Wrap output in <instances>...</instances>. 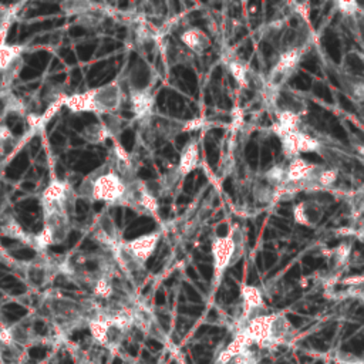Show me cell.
Instances as JSON below:
<instances>
[{"label": "cell", "mask_w": 364, "mask_h": 364, "mask_svg": "<svg viewBox=\"0 0 364 364\" xmlns=\"http://www.w3.org/2000/svg\"><path fill=\"white\" fill-rule=\"evenodd\" d=\"M57 273H60V266H55L48 259L33 260L27 264L26 269L27 282L34 287H43L48 284Z\"/></svg>", "instance_id": "5bb4252c"}, {"label": "cell", "mask_w": 364, "mask_h": 364, "mask_svg": "<svg viewBox=\"0 0 364 364\" xmlns=\"http://www.w3.org/2000/svg\"><path fill=\"white\" fill-rule=\"evenodd\" d=\"M245 252V233L240 226L233 225L223 236H216L210 243L213 284L218 286L225 272L239 262Z\"/></svg>", "instance_id": "277c9868"}, {"label": "cell", "mask_w": 364, "mask_h": 364, "mask_svg": "<svg viewBox=\"0 0 364 364\" xmlns=\"http://www.w3.org/2000/svg\"><path fill=\"white\" fill-rule=\"evenodd\" d=\"M159 240H161V230H154L124 242V246L127 252L144 267L145 263L149 260V257L154 255L155 249L158 247Z\"/></svg>", "instance_id": "9c48e42d"}, {"label": "cell", "mask_w": 364, "mask_h": 364, "mask_svg": "<svg viewBox=\"0 0 364 364\" xmlns=\"http://www.w3.org/2000/svg\"><path fill=\"white\" fill-rule=\"evenodd\" d=\"M179 43L193 55H202L210 47L209 36L199 27H188L179 33Z\"/></svg>", "instance_id": "9a60e30c"}, {"label": "cell", "mask_w": 364, "mask_h": 364, "mask_svg": "<svg viewBox=\"0 0 364 364\" xmlns=\"http://www.w3.org/2000/svg\"><path fill=\"white\" fill-rule=\"evenodd\" d=\"M225 65L228 68V71L230 73V75L235 78V81L239 84V87L242 88H249L252 85V82L255 81L253 78V73L249 68V65L246 63H243L240 58L237 57H229L225 61Z\"/></svg>", "instance_id": "ac0fdd59"}, {"label": "cell", "mask_w": 364, "mask_h": 364, "mask_svg": "<svg viewBox=\"0 0 364 364\" xmlns=\"http://www.w3.org/2000/svg\"><path fill=\"white\" fill-rule=\"evenodd\" d=\"M240 297H242V316H240V326H243L245 323H247L249 320L264 314V301H263V296L259 287L256 286H250V284H245L240 289Z\"/></svg>", "instance_id": "7c38bea8"}, {"label": "cell", "mask_w": 364, "mask_h": 364, "mask_svg": "<svg viewBox=\"0 0 364 364\" xmlns=\"http://www.w3.org/2000/svg\"><path fill=\"white\" fill-rule=\"evenodd\" d=\"M95 240L105 247L108 252L115 247L119 242H122L117 223L114 222L112 216L108 212H102L98 215L95 220Z\"/></svg>", "instance_id": "4fadbf2b"}, {"label": "cell", "mask_w": 364, "mask_h": 364, "mask_svg": "<svg viewBox=\"0 0 364 364\" xmlns=\"http://www.w3.org/2000/svg\"><path fill=\"white\" fill-rule=\"evenodd\" d=\"M351 256V245L350 243H341L328 253V272L330 276H334L340 273L346 264L348 263Z\"/></svg>", "instance_id": "d6986e66"}, {"label": "cell", "mask_w": 364, "mask_h": 364, "mask_svg": "<svg viewBox=\"0 0 364 364\" xmlns=\"http://www.w3.org/2000/svg\"><path fill=\"white\" fill-rule=\"evenodd\" d=\"M109 168L118 173L125 182H131L136 179V161L127 152L118 142H114L112 148L109 149L108 158L105 161Z\"/></svg>", "instance_id": "8fae6325"}, {"label": "cell", "mask_w": 364, "mask_h": 364, "mask_svg": "<svg viewBox=\"0 0 364 364\" xmlns=\"http://www.w3.org/2000/svg\"><path fill=\"white\" fill-rule=\"evenodd\" d=\"M326 213L324 203L316 198H307L297 202L291 209V216L296 225L307 229H316Z\"/></svg>", "instance_id": "ba28073f"}, {"label": "cell", "mask_w": 364, "mask_h": 364, "mask_svg": "<svg viewBox=\"0 0 364 364\" xmlns=\"http://www.w3.org/2000/svg\"><path fill=\"white\" fill-rule=\"evenodd\" d=\"M127 90H128L134 118L141 124L149 121L154 117V105H155V97L151 92V90L145 87H131V85H127Z\"/></svg>", "instance_id": "30bf717a"}, {"label": "cell", "mask_w": 364, "mask_h": 364, "mask_svg": "<svg viewBox=\"0 0 364 364\" xmlns=\"http://www.w3.org/2000/svg\"><path fill=\"white\" fill-rule=\"evenodd\" d=\"M273 117L272 129L280 141L282 154L286 161L300 158L303 154H318L321 142L317 136L301 128L300 117L293 114H277Z\"/></svg>", "instance_id": "3957f363"}, {"label": "cell", "mask_w": 364, "mask_h": 364, "mask_svg": "<svg viewBox=\"0 0 364 364\" xmlns=\"http://www.w3.org/2000/svg\"><path fill=\"white\" fill-rule=\"evenodd\" d=\"M198 164H199V144L196 139H191L183 145L181 151L176 169L182 175V178H185L186 175H189L192 171L196 169Z\"/></svg>", "instance_id": "2e32d148"}, {"label": "cell", "mask_w": 364, "mask_h": 364, "mask_svg": "<svg viewBox=\"0 0 364 364\" xmlns=\"http://www.w3.org/2000/svg\"><path fill=\"white\" fill-rule=\"evenodd\" d=\"M0 235L33 247V235L27 233L18 220H16L13 216H3L0 219Z\"/></svg>", "instance_id": "e0dca14e"}, {"label": "cell", "mask_w": 364, "mask_h": 364, "mask_svg": "<svg viewBox=\"0 0 364 364\" xmlns=\"http://www.w3.org/2000/svg\"><path fill=\"white\" fill-rule=\"evenodd\" d=\"M338 81L350 98L364 102V53L347 51L338 64Z\"/></svg>", "instance_id": "5b68a950"}, {"label": "cell", "mask_w": 364, "mask_h": 364, "mask_svg": "<svg viewBox=\"0 0 364 364\" xmlns=\"http://www.w3.org/2000/svg\"><path fill=\"white\" fill-rule=\"evenodd\" d=\"M127 87L124 80L115 78L100 87L65 95L64 107L71 112H91L98 115L117 114L124 102Z\"/></svg>", "instance_id": "6da1fadb"}, {"label": "cell", "mask_w": 364, "mask_h": 364, "mask_svg": "<svg viewBox=\"0 0 364 364\" xmlns=\"http://www.w3.org/2000/svg\"><path fill=\"white\" fill-rule=\"evenodd\" d=\"M61 9L64 10V13L67 14H84L87 11H90V3L85 1H70V3H64L61 4Z\"/></svg>", "instance_id": "7402d4cb"}, {"label": "cell", "mask_w": 364, "mask_h": 364, "mask_svg": "<svg viewBox=\"0 0 364 364\" xmlns=\"http://www.w3.org/2000/svg\"><path fill=\"white\" fill-rule=\"evenodd\" d=\"M16 136L11 129L6 124H0V154L7 152L9 149L14 148Z\"/></svg>", "instance_id": "44dd1931"}, {"label": "cell", "mask_w": 364, "mask_h": 364, "mask_svg": "<svg viewBox=\"0 0 364 364\" xmlns=\"http://www.w3.org/2000/svg\"><path fill=\"white\" fill-rule=\"evenodd\" d=\"M127 182L115 173L107 162L90 172L80 183L77 196L90 202H102L109 206H124Z\"/></svg>", "instance_id": "7a4b0ae2"}, {"label": "cell", "mask_w": 364, "mask_h": 364, "mask_svg": "<svg viewBox=\"0 0 364 364\" xmlns=\"http://www.w3.org/2000/svg\"><path fill=\"white\" fill-rule=\"evenodd\" d=\"M81 138L88 142V144H92V145H98V144H102L105 142L108 138H112L111 136V132L108 129V127L104 124V121L101 122H91L88 125H85L81 132H80Z\"/></svg>", "instance_id": "ffe728a7"}, {"label": "cell", "mask_w": 364, "mask_h": 364, "mask_svg": "<svg viewBox=\"0 0 364 364\" xmlns=\"http://www.w3.org/2000/svg\"><path fill=\"white\" fill-rule=\"evenodd\" d=\"M124 206L134 209L139 215L156 216L158 215V196L151 191L148 182L141 179H134L127 182V193Z\"/></svg>", "instance_id": "52a82bcc"}, {"label": "cell", "mask_w": 364, "mask_h": 364, "mask_svg": "<svg viewBox=\"0 0 364 364\" xmlns=\"http://www.w3.org/2000/svg\"><path fill=\"white\" fill-rule=\"evenodd\" d=\"M303 55H304V53L299 51V50H289V51L277 53L272 67L267 71V75L264 77L263 91L279 90V88L287 85V81L297 71Z\"/></svg>", "instance_id": "8992f818"}, {"label": "cell", "mask_w": 364, "mask_h": 364, "mask_svg": "<svg viewBox=\"0 0 364 364\" xmlns=\"http://www.w3.org/2000/svg\"><path fill=\"white\" fill-rule=\"evenodd\" d=\"M351 235L364 242V210L355 216L354 223L351 226Z\"/></svg>", "instance_id": "603a6c76"}]
</instances>
